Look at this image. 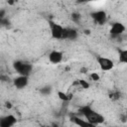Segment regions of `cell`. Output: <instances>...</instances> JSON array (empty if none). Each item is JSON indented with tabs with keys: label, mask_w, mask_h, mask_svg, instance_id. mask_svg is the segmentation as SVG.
Masks as SVG:
<instances>
[{
	"label": "cell",
	"mask_w": 127,
	"mask_h": 127,
	"mask_svg": "<svg viewBox=\"0 0 127 127\" xmlns=\"http://www.w3.org/2000/svg\"><path fill=\"white\" fill-rule=\"evenodd\" d=\"M79 112L82 114V116L87 120L89 121L91 124H93L94 126L95 125H98V124H101L104 122V117L99 114L98 112L94 111L90 106L88 105H85V106H82L80 107L79 109Z\"/></svg>",
	"instance_id": "cell-1"
},
{
	"label": "cell",
	"mask_w": 127,
	"mask_h": 127,
	"mask_svg": "<svg viewBox=\"0 0 127 127\" xmlns=\"http://www.w3.org/2000/svg\"><path fill=\"white\" fill-rule=\"evenodd\" d=\"M13 66H14V69L19 74H22V75H29L33 68L30 63L23 62V61H16L13 64Z\"/></svg>",
	"instance_id": "cell-2"
},
{
	"label": "cell",
	"mask_w": 127,
	"mask_h": 127,
	"mask_svg": "<svg viewBox=\"0 0 127 127\" xmlns=\"http://www.w3.org/2000/svg\"><path fill=\"white\" fill-rule=\"evenodd\" d=\"M51 27V34L52 38L56 40H64V28L61 26L60 24H57L53 21L50 22Z\"/></svg>",
	"instance_id": "cell-3"
},
{
	"label": "cell",
	"mask_w": 127,
	"mask_h": 127,
	"mask_svg": "<svg viewBox=\"0 0 127 127\" xmlns=\"http://www.w3.org/2000/svg\"><path fill=\"white\" fill-rule=\"evenodd\" d=\"M97 64L99 65V67L103 70V71H108L111 70L114 66V63L112 60L105 58V57H98L97 58Z\"/></svg>",
	"instance_id": "cell-4"
},
{
	"label": "cell",
	"mask_w": 127,
	"mask_h": 127,
	"mask_svg": "<svg viewBox=\"0 0 127 127\" xmlns=\"http://www.w3.org/2000/svg\"><path fill=\"white\" fill-rule=\"evenodd\" d=\"M91 18L93 19V21L98 24V25H103L106 23L107 21V14L105 11L103 10H99V11H95L93 13L90 14Z\"/></svg>",
	"instance_id": "cell-5"
},
{
	"label": "cell",
	"mask_w": 127,
	"mask_h": 127,
	"mask_svg": "<svg viewBox=\"0 0 127 127\" xmlns=\"http://www.w3.org/2000/svg\"><path fill=\"white\" fill-rule=\"evenodd\" d=\"M28 82H29L28 75L19 74L17 77H15V78L13 79V84H14L15 87L18 88V89H23V88H25V87L28 85Z\"/></svg>",
	"instance_id": "cell-6"
},
{
	"label": "cell",
	"mask_w": 127,
	"mask_h": 127,
	"mask_svg": "<svg viewBox=\"0 0 127 127\" xmlns=\"http://www.w3.org/2000/svg\"><path fill=\"white\" fill-rule=\"evenodd\" d=\"M125 30H126V28H125V26H124L122 23H120V22H115V23L112 24V26H111V28H110V30H109V33H110L112 36L116 37V36H121V35L125 32Z\"/></svg>",
	"instance_id": "cell-7"
},
{
	"label": "cell",
	"mask_w": 127,
	"mask_h": 127,
	"mask_svg": "<svg viewBox=\"0 0 127 127\" xmlns=\"http://www.w3.org/2000/svg\"><path fill=\"white\" fill-rule=\"evenodd\" d=\"M17 119L13 114L6 115L1 118L0 120V127H12L16 124Z\"/></svg>",
	"instance_id": "cell-8"
},
{
	"label": "cell",
	"mask_w": 127,
	"mask_h": 127,
	"mask_svg": "<svg viewBox=\"0 0 127 127\" xmlns=\"http://www.w3.org/2000/svg\"><path fill=\"white\" fill-rule=\"evenodd\" d=\"M64 59V54L61 51L54 50L49 54V61L52 64H60Z\"/></svg>",
	"instance_id": "cell-9"
},
{
	"label": "cell",
	"mask_w": 127,
	"mask_h": 127,
	"mask_svg": "<svg viewBox=\"0 0 127 127\" xmlns=\"http://www.w3.org/2000/svg\"><path fill=\"white\" fill-rule=\"evenodd\" d=\"M78 33L73 28H64V40H70L73 41L77 38Z\"/></svg>",
	"instance_id": "cell-10"
},
{
	"label": "cell",
	"mask_w": 127,
	"mask_h": 127,
	"mask_svg": "<svg viewBox=\"0 0 127 127\" xmlns=\"http://www.w3.org/2000/svg\"><path fill=\"white\" fill-rule=\"evenodd\" d=\"M70 120L75 124V125H78L79 127H93L94 125L91 124L89 121L87 120H84L80 117H77V116H71Z\"/></svg>",
	"instance_id": "cell-11"
},
{
	"label": "cell",
	"mask_w": 127,
	"mask_h": 127,
	"mask_svg": "<svg viewBox=\"0 0 127 127\" xmlns=\"http://www.w3.org/2000/svg\"><path fill=\"white\" fill-rule=\"evenodd\" d=\"M118 61L127 64V50H120L118 53Z\"/></svg>",
	"instance_id": "cell-12"
},
{
	"label": "cell",
	"mask_w": 127,
	"mask_h": 127,
	"mask_svg": "<svg viewBox=\"0 0 127 127\" xmlns=\"http://www.w3.org/2000/svg\"><path fill=\"white\" fill-rule=\"evenodd\" d=\"M58 97H59L61 100H63V101H69V100L72 98V95L67 94V93H65V92H64V91L59 90V91H58Z\"/></svg>",
	"instance_id": "cell-13"
},
{
	"label": "cell",
	"mask_w": 127,
	"mask_h": 127,
	"mask_svg": "<svg viewBox=\"0 0 127 127\" xmlns=\"http://www.w3.org/2000/svg\"><path fill=\"white\" fill-rule=\"evenodd\" d=\"M75 84H78L80 87H82V88H84V89H86V88L89 87V83H88L86 80H84V79H78V80L75 82Z\"/></svg>",
	"instance_id": "cell-14"
},
{
	"label": "cell",
	"mask_w": 127,
	"mask_h": 127,
	"mask_svg": "<svg viewBox=\"0 0 127 127\" xmlns=\"http://www.w3.org/2000/svg\"><path fill=\"white\" fill-rule=\"evenodd\" d=\"M120 96H121V94L119 91H113L109 94V98L112 100H118L120 98Z\"/></svg>",
	"instance_id": "cell-15"
},
{
	"label": "cell",
	"mask_w": 127,
	"mask_h": 127,
	"mask_svg": "<svg viewBox=\"0 0 127 127\" xmlns=\"http://www.w3.org/2000/svg\"><path fill=\"white\" fill-rule=\"evenodd\" d=\"M70 18H71V20H72L73 22L78 23V22H79V20H80V14H79V13H77V12H73V13H71Z\"/></svg>",
	"instance_id": "cell-16"
},
{
	"label": "cell",
	"mask_w": 127,
	"mask_h": 127,
	"mask_svg": "<svg viewBox=\"0 0 127 127\" xmlns=\"http://www.w3.org/2000/svg\"><path fill=\"white\" fill-rule=\"evenodd\" d=\"M89 77H90V79L93 80V81H98V80L100 79L99 74L96 73V72H91V73L89 74Z\"/></svg>",
	"instance_id": "cell-17"
},
{
	"label": "cell",
	"mask_w": 127,
	"mask_h": 127,
	"mask_svg": "<svg viewBox=\"0 0 127 127\" xmlns=\"http://www.w3.org/2000/svg\"><path fill=\"white\" fill-rule=\"evenodd\" d=\"M50 92H51V87H50V86H45L44 88L41 89V93L44 94V95H47V94H49Z\"/></svg>",
	"instance_id": "cell-18"
},
{
	"label": "cell",
	"mask_w": 127,
	"mask_h": 127,
	"mask_svg": "<svg viewBox=\"0 0 127 127\" xmlns=\"http://www.w3.org/2000/svg\"><path fill=\"white\" fill-rule=\"evenodd\" d=\"M4 14H5V10H4V9H2V10H1V12H0V18H1V19H4V18H5Z\"/></svg>",
	"instance_id": "cell-19"
},
{
	"label": "cell",
	"mask_w": 127,
	"mask_h": 127,
	"mask_svg": "<svg viewBox=\"0 0 127 127\" xmlns=\"http://www.w3.org/2000/svg\"><path fill=\"white\" fill-rule=\"evenodd\" d=\"M91 1H95V0H77L78 3H86V2H91Z\"/></svg>",
	"instance_id": "cell-20"
},
{
	"label": "cell",
	"mask_w": 127,
	"mask_h": 127,
	"mask_svg": "<svg viewBox=\"0 0 127 127\" xmlns=\"http://www.w3.org/2000/svg\"><path fill=\"white\" fill-rule=\"evenodd\" d=\"M6 107H7V108H11V104H10V103L8 102V103L6 104Z\"/></svg>",
	"instance_id": "cell-21"
},
{
	"label": "cell",
	"mask_w": 127,
	"mask_h": 127,
	"mask_svg": "<svg viewBox=\"0 0 127 127\" xmlns=\"http://www.w3.org/2000/svg\"><path fill=\"white\" fill-rule=\"evenodd\" d=\"M8 3H9L10 5H12V4H13V1H12V0H9V1H8Z\"/></svg>",
	"instance_id": "cell-22"
},
{
	"label": "cell",
	"mask_w": 127,
	"mask_h": 127,
	"mask_svg": "<svg viewBox=\"0 0 127 127\" xmlns=\"http://www.w3.org/2000/svg\"><path fill=\"white\" fill-rule=\"evenodd\" d=\"M125 116L127 117V110H126V112H125Z\"/></svg>",
	"instance_id": "cell-23"
}]
</instances>
